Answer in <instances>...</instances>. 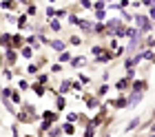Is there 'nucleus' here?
Wrapping results in <instances>:
<instances>
[{
    "label": "nucleus",
    "instance_id": "obj_1",
    "mask_svg": "<svg viewBox=\"0 0 155 137\" xmlns=\"http://www.w3.org/2000/svg\"><path fill=\"white\" fill-rule=\"evenodd\" d=\"M135 27L140 29L142 33H149L153 31V20L149 16H142V13H135Z\"/></svg>",
    "mask_w": 155,
    "mask_h": 137
},
{
    "label": "nucleus",
    "instance_id": "obj_2",
    "mask_svg": "<svg viewBox=\"0 0 155 137\" xmlns=\"http://www.w3.org/2000/svg\"><path fill=\"white\" fill-rule=\"evenodd\" d=\"M38 117L40 115H33V113H29V111H20L18 115H16V122H20V124H33V122H38Z\"/></svg>",
    "mask_w": 155,
    "mask_h": 137
},
{
    "label": "nucleus",
    "instance_id": "obj_3",
    "mask_svg": "<svg viewBox=\"0 0 155 137\" xmlns=\"http://www.w3.org/2000/svg\"><path fill=\"white\" fill-rule=\"evenodd\" d=\"M18 49H5V67H13V64L18 62Z\"/></svg>",
    "mask_w": 155,
    "mask_h": 137
},
{
    "label": "nucleus",
    "instance_id": "obj_4",
    "mask_svg": "<svg viewBox=\"0 0 155 137\" xmlns=\"http://www.w3.org/2000/svg\"><path fill=\"white\" fill-rule=\"evenodd\" d=\"M131 84H133V82H131V77H129V75H124V77H120V80L115 82V89H117V91H126Z\"/></svg>",
    "mask_w": 155,
    "mask_h": 137
},
{
    "label": "nucleus",
    "instance_id": "obj_5",
    "mask_svg": "<svg viewBox=\"0 0 155 137\" xmlns=\"http://www.w3.org/2000/svg\"><path fill=\"white\" fill-rule=\"evenodd\" d=\"M113 53H111V51H104V53H100V55H95V64H107V62H111V60H113Z\"/></svg>",
    "mask_w": 155,
    "mask_h": 137
},
{
    "label": "nucleus",
    "instance_id": "obj_6",
    "mask_svg": "<svg viewBox=\"0 0 155 137\" xmlns=\"http://www.w3.org/2000/svg\"><path fill=\"white\" fill-rule=\"evenodd\" d=\"M67 44H69V42H62V40H51V42H49V47H51L53 51H58V53L67 51Z\"/></svg>",
    "mask_w": 155,
    "mask_h": 137
},
{
    "label": "nucleus",
    "instance_id": "obj_7",
    "mask_svg": "<svg viewBox=\"0 0 155 137\" xmlns=\"http://www.w3.org/2000/svg\"><path fill=\"white\" fill-rule=\"evenodd\" d=\"M40 117L45 119V122H51V124H53V122H58V117H60V115L55 113V111H51V109H49V111H42V115H40Z\"/></svg>",
    "mask_w": 155,
    "mask_h": 137
},
{
    "label": "nucleus",
    "instance_id": "obj_8",
    "mask_svg": "<svg viewBox=\"0 0 155 137\" xmlns=\"http://www.w3.org/2000/svg\"><path fill=\"white\" fill-rule=\"evenodd\" d=\"M111 104H113L115 109H126V106H131V104H129V95H120L115 102H111Z\"/></svg>",
    "mask_w": 155,
    "mask_h": 137
},
{
    "label": "nucleus",
    "instance_id": "obj_9",
    "mask_svg": "<svg viewBox=\"0 0 155 137\" xmlns=\"http://www.w3.org/2000/svg\"><path fill=\"white\" fill-rule=\"evenodd\" d=\"M33 51H36V49H33L31 44H25L22 49H20V55H22L25 60H31V57H33Z\"/></svg>",
    "mask_w": 155,
    "mask_h": 137
},
{
    "label": "nucleus",
    "instance_id": "obj_10",
    "mask_svg": "<svg viewBox=\"0 0 155 137\" xmlns=\"http://www.w3.org/2000/svg\"><path fill=\"white\" fill-rule=\"evenodd\" d=\"M5 11H18V0H2Z\"/></svg>",
    "mask_w": 155,
    "mask_h": 137
},
{
    "label": "nucleus",
    "instance_id": "obj_11",
    "mask_svg": "<svg viewBox=\"0 0 155 137\" xmlns=\"http://www.w3.org/2000/svg\"><path fill=\"white\" fill-rule=\"evenodd\" d=\"M142 95H144V93H137V91H133L131 95H129V104H131V106H137L140 102H142Z\"/></svg>",
    "mask_w": 155,
    "mask_h": 137
},
{
    "label": "nucleus",
    "instance_id": "obj_12",
    "mask_svg": "<svg viewBox=\"0 0 155 137\" xmlns=\"http://www.w3.org/2000/svg\"><path fill=\"white\" fill-rule=\"evenodd\" d=\"M69 64H71L73 69H82L84 64H87V57H84V55H78V57H73V60L69 62Z\"/></svg>",
    "mask_w": 155,
    "mask_h": 137
},
{
    "label": "nucleus",
    "instance_id": "obj_13",
    "mask_svg": "<svg viewBox=\"0 0 155 137\" xmlns=\"http://www.w3.org/2000/svg\"><path fill=\"white\" fill-rule=\"evenodd\" d=\"M131 86H133V91H137V93H144L146 89H149V84H146L144 80H140V82H137V80H133Z\"/></svg>",
    "mask_w": 155,
    "mask_h": 137
},
{
    "label": "nucleus",
    "instance_id": "obj_14",
    "mask_svg": "<svg viewBox=\"0 0 155 137\" xmlns=\"http://www.w3.org/2000/svg\"><path fill=\"white\" fill-rule=\"evenodd\" d=\"M40 42H42V38H40V35H29V38H27V44H31L33 49H36V51L40 49Z\"/></svg>",
    "mask_w": 155,
    "mask_h": 137
},
{
    "label": "nucleus",
    "instance_id": "obj_15",
    "mask_svg": "<svg viewBox=\"0 0 155 137\" xmlns=\"http://www.w3.org/2000/svg\"><path fill=\"white\" fill-rule=\"evenodd\" d=\"M31 91L36 93L38 97H45V93H47V89H45V84H38V82H36V84H31Z\"/></svg>",
    "mask_w": 155,
    "mask_h": 137
},
{
    "label": "nucleus",
    "instance_id": "obj_16",
    "mask_svg": "<svg viewBox=\"0 0 155 137\" xmlns=\"http://www.w3.org/2000/svg\"><path fill=\"white\" fill-rule=\"evenodd\" d=\"M95 135V124L93 122H87V126H84V135L82 137H93Z\"/></svg>",
    "mask_w": 155,
    "mask_h": 137
},
{
    "label": "nucleus",
    "instance_id": "obj_17",
    "mask_svg": "<svg viewBox=\"0 0 155 137\" xmlns=\"http://www.w3.org/2000/svg\"><path fill=\"white\" fill-rule=\"evenodd\" d=\"M71 89H73V82H69V80H62L60 82V93H62V95H64L67 91H71Z\"/></svg>",
    "mask_w": 155,
    "mask_h": 137
},
{
    "label": "nucleus",
    "instance_id": "obj_18",
    "mask_svg": "<svg viewBox=\"0 0 155 137\" xmlns=\"http://www.w3.org/2000/svg\"><path fill=\"white\" fill-rule=\"evenodd\" d=\"M49 27H51V31H55V33H58V31H62L60 20H55V18H51V20H49Z\"/></svg>",
    "mask_w": 155,
    "mask_h": 137
},
{
    "label": "nucleus",
    "instance_id": "obj_19",
    "mask_svg": "<svg viewBox=\"0 0 155 137\" xmlns=\"http://www.w3.org/2000/svg\"><path fill=\"white\" fill-rule=\"evenodd\" d=\"M137 126H140V117H133V119L129 122V126H126V128H124V133H131V131H133V128H137Z\"/></svg>",
    "mask_w": 155,
    "mask_h": 137
},
{
    "label": "nucleus",
    "instance_id": "obj_20",
    "mask_svg": "<svg viewBox=\"0 0 155 137\" xmlns=\"http://www.w3.org/2000/svg\"><path fill=\"white\" fill-rule=\"evenodd\" d=\"M62 131H64V135H69V137H71V135L75 133V126H73V122H71V124H69V122H67V124L62 126Z\"/></svg>",
    "mask_w": 155,
    "mask_h": 137
},
{
    "label": "nucleus",
    "instance_id": "obj_21",
    "mask_svg": "<svg viewBox=\"0 0 155 137\" xmlns=\"http://www.w3.org/2000/svg\"><path fill=\"white\" fill-rule=\"evenodd\" d=\"M55 106H58V109H64V106H67V99H64L62 93H58V97H55Z\"/></svg>",
    "mask_w": 155,
    "mask_h": 137
},
{
    "label": "nucleus",
    "instance_id": "obj_22",
    "mask_svg": "<svg viewBox=\"0 0 155 137\" xmlns=\"http://www.w3.org/2000/svg\"><path fill=\"white\" fill-rule=\"evenodd\" d=\"M47 135H49V137H60V135H64V131H62V128H58V126H55V128H51V131H49Z\"/></svg>",
    "mask_w": 155,
    "mask_h": 137
},
{
    "label": "nucleus",
    "instance_id": "obj_23",
    "mask_svg": "<svg viewBox=\"0 0 155 137\" xmlns=\"http://www.w3.org/2000/svg\"><path fill=\"white\" fill-rule=\"evenodd\" d=\"M38 71H40V64H29L27 67V73H31V75H38Z\"/></svg>",
    "mask_w": 155,
    "mask_h": 137
},
{
    "label": "nucleus",
    "instance_id": "obj_24",
    "mask_svg": "<svg viewBox=\"0 0 155 137\" xmlns=\"http://www.w3.org/2000/svg\"><path fill=\"white\" fill-rule=\"evenodd\" d=\"M153 47H155V38H146L142 42V49H153Z\"/></svg>",
    "mask_w": 155,
    "mask_h": 137
},
{
    "label": "nucleus",
    "instance_id": "obj_25",
    "mask_svg": "<svg viewBox=\"0 0 155 137\" xmlns=\"http://www.w3.org/2000/svg\"><path fill=\"white\" fill-rule=\"evenodd\" d=\"M69 42H71V47H80V44H82V38H80V35H71Z\"/></svg>",
    "mask_w": 155,
    "mask_h": 137
},
{
    "label": "nucleus",
    "instance_id": "obj_26",
    "mask_svg": "<svg viewBox=\"0 0 155 137\" xmlns=\"http://www.w3.org/2000/svg\"><path fill=\"white\" fill-rule=\"evenodd\" d=\"M71 60H73V55L69 53V51H62L60 53V62H71Z\"/></svg>",
    "mask_w": 155,
    "mask_h": 137
},
{
    "label": "nucleus",
    "instance_id": "obj_27",
    "mask_svg": "<svg viewBox=\"0 0 155 137\" xmlns=\"http://www.w3.org/2000/svg\"><path fill=\"white\" fill-rule=\"evenodd\" d=\"M69 22H71V24H75V27H80V22H82V20L78 18L75 13H69Z\"/></svg>",
    "mask_w": 155,
    "mask_h": 137
},
{
    "label": "nucleus",
    "instance_id": "obj_28",
    "mask_svg": "<svg viewBox=\"0 0 155 137\" xmlns=\"http://www.w3.org/2000/svg\"><path fill=\"white\" fill-rule=\"evenodd\" d=\"M11 99L16 104H22V97H20V91H11Z\"/></svg>",
    "mask_w": 155,
    "mask_h": 137
},
{
    "label": "nucleus",
    "instance_id": "obj_29",
    "mask_svg": "<svg viewBox=\"0 0 155 137\" xmlns=\"http://www.w3.org/2000/svg\"><path fill=\"white\" fill-rule=\"evenodd\" d=\"M91 53H93V55H100V53H104V44H95L93 49H91Z\"/></svg>",
    "mask_w": 155,
    "mask_h": 137
},
{
    "label": "nucleus",
    "instance_id": "obj_30",
    "mask_svg": "<svg viewBox=\"0 0 155 137\" xmlns=\"http://www.w3.org/2000/svg\"><path fill=\"white\" fill-rule=\"evenodd\" d=\"M36 82H38V84H47V82H49V75H47V73H40V75L36 77Z\"/></svg>",
    "mask_w": 155,
    "mask_h": 137
},
{
    "label": "nucleus",
    "instance_id": "obj_31",
    "mask_svg": "<svg viewBox=\"0 0 155 137\" xmlns=\"http://www.w3.org/2000/svg\"><path fill=\"white\" fill-rule=\"evenodd\" d=\"M58 16V9H53V7H47V18L51 20V18H55Z\"/></svg>",
    "mask_w": 155,
    "mask_h": 137
},
{
    "label": "nucleus",
    "instance_id": "obj_32",
    "mask_svg": "<svg viewBox=\"0 0 155 137\" xmlns=\"http://www.w3.org/2000/svg\"><path fill=\"white\" fill-rule=\"evenodd\" d=\"M78 80H80V84H82V86H87V84H91V77H89V75H84V73H82L80 77H78Z\"/></svg>",
    "mask_w": 155,
    "mask_h": 137
},
{
    "label": "nucleus",
    "instance_id": "obj_33",
    "mask_svg": "<svg viewBox=\"0 0 155 137\" xmlns=\"http://www.w3.org/2000/svg\"><path fill=\"white\" fill-rule=\"evenodd\" d=\"M107 91H109V84L104 82V84H100V89H97V95H107Z\"/></svg>",
    "mask_w": 155,
    "mask_h": 137
},
{
    "label": "nucleus",
    "instance_id": "obj_34",
    "mask_svg": "<svg viewBox=\"0 0 155 137\" xmlns=\"http://www.w3.org/2000/svg\"><path fill=\"white\" fill-rule=\"evenodd\" d=\"M18 27L20 29H27V16H18Z\"/></svg>",
    "mask_w": 155,
    "mask_h": 137
},
{
    "label": "nucleus",
    "instance_id": "obj_35",
    "mask_svg": "<svg viewBox=\"0 0 155 137\" xmlns=\"http://www.w3.org/2000/svg\"><path fill=\"white\" fill-rule=\"evenodd\" d=\"M93 9H95V11H102V9H107V5H104V0H97V2L93 5Z\"/></svg>",
    "mask_w": 155,
    "mask_h": 137
},
{
    "label": "nucleus",
    "instance_id": "obj_36",
    "mask_svg": "<svg viewBox=\"0 0 155 137\" xmlns=\"http://www.w3.org/2000/svg\"><path fill=\"white\" fill-rule=\"evenodd\" d=\"M95 18H97V22H102V20L107 18V9H102V11H95Z\"/></svg>",
    "mask_w": 155,
    "mask_h": 137
},
{
    "label": "nucleus",
    "instance_id": "obj_37",
    "mask_svg": "<svg viewBox=\"0 0 155 137\" xmlns=\"http://www.w3.org/2000/svg\"><path fill=\"white\" fill-rule=\"evenodd\" d=\"M80 119V113H69L67 115V122H78Z\"/></svg>",
    "mask_w": 155,
    "mask_h": 137
},
{
    "label": "nucleus",
    "instance_id": "obj_38",
    "mask_svg": "<svg viewBox=\"0 0 155 137\" xmlns=\"http://www.w3.org/2000/svg\"><path fill=\"white\" fill-rule=\"evenodd\" d=\"M80 7H84V9H93V2H91V0H80Z\"/></svg>",
    "mask_w": 155,
    "mask_h": 137
},
{
    "label": "nucleus",
    "instance_id": "obj_39",
    "mask_svg": "<svg viewBox=\"0 0 155 137\" xmlns=\"http://www.w3.org/2000/svg\"><path fill=\"white\" fill-rule=\"evenodd\" d=\"M27 16H36V5H29V7H27Z\"/></svg>",
    "mask_w": 155,
    "mask_h": 137
},
{
    "label": "nucleus",
    "instance_id": "obj_40",
    "mask_svg": "<svg viewBox=\"0 0 155 137\" xmlns=\"http://www.w3.org/2000/svg\"><path fill=\"white\" fill-rule=\"evenodd\" d=\"M2 75H5V80H11V71H9V67H5V71H2Z\"/></svg>",
    "mask_w": 155,
    "mask_h": 137
},
{
    "label": "nucleus",
    "instance_id": "obj_41",
    "mask_svg": "<svg viewBox=\"0 0 155 137\" xmlns=\"http://www.w3.org/2000/svg\"><path fill=\"white\" fill-rule=\"evenodd\" d=\"M149 18H151V20H155V5H151V7H149Z\"/></svg>",
    "mask_w": 155,
    "mask_h": 137
},
{
    "label": "nucleus",
    "instance_id": "obj_42",
    "mask_svg": "<svg viewBox=\"0 0 155 137\" xmlns=\"http://www.w3.org/2000/svg\"><path fill=\"white\" fill-rule=\"evenodd\" d=\"M18 86L25 91V89H29V82H27V80H20V82H18Z\"/></svg>",
    "mask_w": 155,
    "mask_h": 137
},
{
    "label": "nucleus",
    "instance_id": "obj_43",
    "mask_svg": "<svg viewBox=\"0 0 155 137\" xmlns=\"http://www.w3.org/2000/svg\"><path fill=\"white\" fill-rule=\"evenodd\" d=\"M11 133H13V137H20V131H18V126H16V124L11 126Z\"/></svg>",
    "mask_w": 155,
    "mask_h": 137
},
{
    "label": "nucleus",
    "instance_id": "obj_44",
    "mask_svg": "<svg viewBox=\"0 0 155 137\" xmlns=\"http://www.w3.org/2000/svg\"><path fill=\"white\" fill-rule=\"evenodd\" d=\"M60 69H62L60 64H53V67H51V71H53V73H60Z\"/></svg>",
    "mask_w": 155,
    "mask_h": 137
},
{
    "label": "nucleus",
    "instance_id": "obj_45",
    "mask_svg": "<svg viewBox=\"0 0 155 137\" xmlns=\"http://www.w3.org/2000/svg\"><path fill=\"white\" fill-rule=\"evenodd\" d=\"M140 2H142V5H149V7H151V5H155V0H140Z\"/></svg>",
    "mask_w": 155,
    "mask_h": 137
},
{
    "label": "nucleus",
    "instance_id": "obj_46",
    "mask_svg": "<svg viewBox=\"0 0 155 137\" xmlns=\"http://www.w3.org/2000/svg\"><path fill=\"white\" fill-rule=\"evenodd\" d=\"M151 133H155V122H153V124H151Z\"/></svg>",
    "mask_w": 155,
    "mask_h": 137
},
{
    "label": "nucleus",
    "instance_id": "obj_47",
    "mask_svg": "<svg viewBox=\"0 0 155 137\" xmlns=\"http://www.w3.org/2000/svg\"><path fill=\"white\" fill-rule=\"evenodd\" d=\"M149 137H155V133H153V135H149Z\"/></svg>",
    "mask_w": 155,
    "mask_h": 137
},
{
    "label": "nucleus",
    "instance_id": "obj_48",
    "mask_svg": "<svg viewBox=\"0 0 155 137\" xmlns=\"http://www.w3.org/2000/svg\"><path fill=\"white\" fill-rule=\"evenodd\" d=\"M27 137H33V135H27Z\"/></svg>",
    "mask_w": 155,
    "mask_h": 137
}]
</instances>
